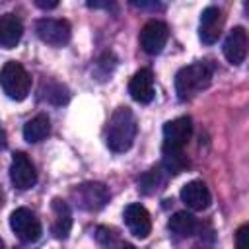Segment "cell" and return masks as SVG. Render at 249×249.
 Here are the masks:
<instances>
[{
  "label": "cell",
  "mask_w": 249,
  "mask_h": 249,
  "mask_svg": "<svg viewBox=\"0 0 249 249\" xmlns=\"http://www.w3.org/2000/svg\"><path fill=\"white\" fill-rule=\"evenodd\" d=\"M117 249H134L132 245H123V247H117Z\"/></svg>",
  "instance_id": "cell-24"
},
{
  "label": "cell",
  "mask_w": 249,
  "mask_h": 249,
  "mask_svg": "<svg viewBox=\"0 0 249 249\" xmlns=\"http://www.w3.org/2000/svg\"><path fill=\"white\" fill-rule=\"evenodd\" d=\"M167 228H169L171 233H175L177 237H191V235L196 233L198 222H196V218H195L191 212L179 210V212H175V214L169 218Z\"/></svg>",
  "instance_id": "cell-17"
},
{
  "label": "cell",
  "mask_w": 249,
  "mask_h": 249,
  "mask_svg": "<svg viewBox=\"0 0 249 249\" xmlns=\"http://www.w3.org/2000/svg\"><path fill=\"white\" fill-rule=\"evenodd\" d=\"M35 6L43 8V10H51V8H56L58 2L56 0H51V2H45V0H35Z\"/></svg>",
  "instance_id": "cell-22"
},
{
  "label": "cell",
  "mask_w": 249,
  "mask_h": 249,
  "mask_svg": "<svg viewBox=\"0 0 249 249\" xmlns=\"http://www.w3.org/2000/svg\"><path fill=\"white\" fill-rule=\"evenodd\" d=\"M224 56L228 58L230 64H241L247 56V51H249V39H247V33L243 27H233L226 41H224Z\"/></svg>",
  "instance_id": "cell-12"
},
{
  "label": "cell",
  "mask_w": 249,
  "mask_h": 249,
  "mask_svg": "<svg viewBox=\"0 0 249 249\" xmlns=\"http://www.w3.org/2000/svg\"><path fill=\"white\" fill-rule=\"evenodd\" d=\"M49 132H51V121H49V117H47L45 113H41V115L29 119V121L23 124V138H25L27 142H31V144L45 140V138L49 136Z\"/></svg>",
  "instance_id": "cell-19"
},
{
  "label": "cell",
  "mask_w": 249,
  "mask_h": 249,
  "mask_svg": "<svg viewBox=\"0 0 249 249\" xmlns=\"http://www.w3.org/2000/svg\"><path fill=\"white\" fill-rule=\"evenodd\" d=\"M123 218H124V224L128 228V231L138 237V239H146L152 231V220H150V214L148 210L138 204V202H132L124 208L123 212Z\"/></svg>",
  "instance_id": "cell-10"
},
{
  "label": "cell",
  "mask_w": 249,
  "mask_h": 249,
  "mask_svg": "<svg viewBox=\"0 0 249 249\" xmlns=\"http://www.w3.org/2000/svg\"><path fill=\"white\" fill-rule=\"evenodd\" d=\"M235 249H249V222L237 228V231H235Z\"/></svg>",
  "instance_id": "cell-21"
},
{
  "label": "cell",
  "mask_w": 249,
  "mask_h": 249,
  "mask_svg": "<svg viewBox=\"0 0 249 249\" xmlns=\"http://www.w3.org/2000/svg\"><path fill=\"white\" fill-rule=\"evenodd\" d=\"M128 93L138 103H150L156 95L154 91V74L150 68H140L128 82Z\"/></svg>",
  "instance_id": "cell-13"
},
{
  "label": "cell",
  "mask_w": 249,
  "mask_h": 249,
  "mask_svg": "<svg viewBox=\"0 0 249 249\" xmlns=\"http://www.w3.org/2000/svg\"><path fill=\"white\" fill-rule=\"evenodd\" d=\"M136 136V117L128 107H117L109 119L105 142L109 150L121 154L126 152Z\"/></svg>",
  "instance_id": "cell-1"
},
{
  "label": "cell",
  "mask_w": 249,
  "mask_h": 249,
  "mask_svg": "<svg viewBox=\"0 0 249 249\" xmlns=\"http://www.w3.org/2000/svg\"><path fill=\"white\" fill-rule=\"evenodd\" d=\"M0 84H2L4 93H6L10 99L21 101V99L27 97V93H29V89H31V76L27 74V70H25L19 62L8 60V62L2 66Z\"/></svg>",
  "instance_id": "cell-3"
},
{
  "label": "cell",
  "mask_w": 249,
  "mask_h": 249,
  "mask_svg": "<svg viewBox=\"0 0 249 249\" xmlns=\"http://www.w3.org/2000/svg\"><path fill=\"white\" fill-rule=\"evenodd\" d=\"M163 146L165 148H183L193 134L191 117H177L163 124Z\"/></svg>",
  "instance_id": "cell-9"
},
{
  "label": "cell",
  "mask_w": 249,
  "mask_h": 249,
  "mask_svg": "<svg viewBox=\"0 0 249 249\" xmlns=\"http://www.w3.org/2000/svg\"><path fill=\"white\" fill-rule=\"evenodd\" d=\"M222 27H224V16H222V10L216 8V6H208L202 10L200 14V25H198V37L202 43L206 45H212L218 41L220 33H222Z\"/></svg>",
  "instance_id": "cell-11"
},
{
  "label": "cell",
  "mask_w": 249,
  "mask_h": 249,
  "mask_svg": "<svg viewBox=\"0 0 249 249\" xmlns=\"http://www.w3.org/2000/svg\"><path fill=\"white\" fill-rule=\"evenodd\" d=\"M74 196L84 210H101L109 202V191L103 183L91 181V183H82L74 189Z\"/></svg>",
  "instance_id": "cell-8"
},
{
  "label": "cell",
  "mask_w": 249,
  "mask_h": 249,
  "mask_svg": "<svg viewBox=\"0 0 249 249\" xmlns=\"http://www.w3.org/2000/svg\"><path fill=\"white\" fill-rule=\"evenodd\" d=\"M161 167L167 175H179L189 167V160L183 148H165L161 146Z\"/></svg>",
  "instance_id": "cell-18"
},
{
  "label": "cell",
  "mask_w": 249,
  "mask_h": 249,
  "mask_svg": "<svg viewBox=\"0 0 249 249\" xmlns=\"http://www.w3.org/2000/svg\"><path fill=\"white\" fill-rule=\"evenodd\" d=\"M165 169L160 165V167H152L148 169L140 179H138V189L144 193V195H154L158 193L163 185H165Z\"/></svg>",
  "instance_id": "cell-20"
},
{
  "label": "cell",
  "mask_w": 249,
  "mask_h": 249,
  "mask_svg": "<svg viewBox=\"0 0 249 249\" xmlns=\"http://www.w3.org/2000/svg\"><path fill=\"white\" fill-rule=\"evenodd\" d=\"M35 33L37 37L51 45V47H62L70 41L72 29L66 19H56V18H41L35 23Z\"/></svg>",
  "instance_id": "cell-5"
},
{
  "label": "cell",
  "mask_w": 249,
  "mask_h": 249,
  "mask_svg": "<svg viewBox=\"0 0 249 249\" xmlns=\"http://www.w3.org/2000/svg\"><path fill=\"white\" fill-rule=\"evenodd\" d=\"M212 80V68L206 62H195L189 66H183L175 74V91L181 101H187L206 89Z\"/></svg>",
  "instance_id": "cell-2"
},
{
  "label": "cell",
  "mask_w": 249,
  "mask_h": 249,
  "mask_svg": "<svg viewBox=\"0 0 249 249\" xmlns=\"http://www.w3.org/2000/svg\"><path fill=\"white\" fill-rule=\"evenodd\" d=\"M23 35V25L18 16L14 14H4L0 18V45L4 49H14Z\"/></svg>",
  "instance_id": "cell-16"
},
{
  "label": "cell",
  "mask_w": 249,
  "mask_h": 249,
  "mask_svg": "<svg viewBox=\"0 0 249 249\" xmlns=\"http://www.w3.org/2000/svg\"><path fill=\"white\" fill-rule=\"evenodd\" d=\"M10 181L19 191H27V189L35 187V183H37L35 165L31 163V160L23 152H16L14 158H12V163H10Z\"/></svg>",
  "instance_id": "cell-7"
},
{
  "label": "cell",
  "mask_w": 249,
  "mask_h": 249,
  "mask_svg": "<svg viewBox=\"0 0 249 249\" xmlns=\"http://www.w3.org/2000/svg\"><path fill=\"white\" fill-rule=\"evenodd\" d=\"M167 37H169V29L163 21L160 19H150L144 23V27L140 29V47L144 53L148 54H158L163 51L165 43H167Z\"/></svg>",
  "instance_id": "cell-6"
},
{
  "label": "cell",
  "mask_w": 249,
  "mask_h": 249,
  "mask_svg": "<svg viewBox=\"0 0 249 249\" xmlns=\"http://www.w3.org/2000/svg\"><path fill=\"white\" fill-rule=\"evenodd\" d=\"M181 200L191 208V210H206L212 202L210 191L206 183L202 181H189L181 189Z\"/></svg>",
  "instance_id": "cell-14"
},
{
  "label": "cell",
  "mask_w": 249,
  "mask_h": 249,
  "mask_svg": "<svg viewBox=\"0 0 249 249\" xmlns=\"http://www.w3.org/2000/svg\"><path fill=\"white\" fill-rule=\"evenodd\" d=\"M51 210H53V226H51V231L56 239H66L68 233H70V228H72V212L68 208V204L60 198H53L51 202Z\"/></svg>",
  "instance_id": "cell-15"
},
{
  "label": "cell",
  "mask_w": 249,
  "mask_h": 249,
  "mask_svg": "<svg viewBox=\"0 0 249 249\" xmlns=\"http://www.w3.org/2000/svg\"><path fill=\"white\" fill-rule=\"evenodd\" d=\"M243 10H245V14H247V18H249V2L243 4Z\"/></svg>",
  "instance_id": "cell-23"
},
{
  "label": "cell",
  "mask_w": 249,
  "mask_h": 249,
  "mask_svg": "<svg viewBox=\"0 0 249 249\" xmlns=\"http://www.w3.org/2000/svg\"><path fill=\"white\" fill-rule=\"evenodd\" d=\"M10 228L18 235V239H21L23 243H33L43 233V228H41L39 218L35 216L33 210H29L25 206L16 208L10 214Z\"/></svg>",
  "instance_id": "cell-4"
}]
</instances>
